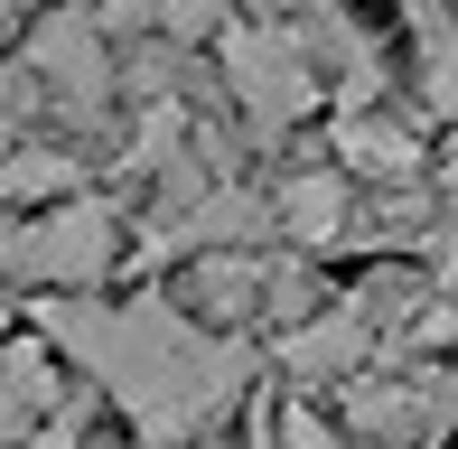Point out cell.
Here are the masks:
<instances>
[{
    "instance_id": "5b68a950",
    "label": "cell",
    "mask_w": 458,
    "mask_h": 449,
    "mask_svg": "<svg viewBox=\"0 0 458 449\" xmlns=\"http://www.w3.org/2000/svg\"><path fill=\"white\" fill-rule=\"evenodd\" d=\"M365 356H374V318H365V300H337V309H318V318H300V328H281V365H290V384H356Z\"/></svg>"
},
{
    "instance_id": "277c9868",
    "label": "cell",
    "mask_w": 458,
    "mask_h": 449,
    "mask_svg": "<svg viewBox=\"0 0 458 449\" xmlns=\"http://www.w3.org/2000/svg\"><path fill=\"white\" fill-rule=\"evenodd\" d=\"M29 75H47V94L66 113H103L113 104V38H103L85 10H56L47 29L29 38Z\"/></svg>"
},
{
    "instance_id": "8fae6325",
    "label": "cell",
    "mask_w": 458,
    "mask_h": 449,
    "mask_svg": "<svg viewBox=\"0 0 458 449\" xmlns=\"http://www.w3.org/2000/svg\"><path fill=\"white\" fill-rule=\"evenodd\" d=\"M421 94H430V113H449V122H458V29H440V19H430V66H421Z\"/></svg>"
},
{
    "instance_id": "3957f363",
    "label": "cell",
    "mask_w": 458,
    "mask_h": 449,
    "mask_svg": "<svg viewBox=\"0 0 458 449\" xmlns=\"http://www.w3.org/2000/svg\"><path fill=\"white\" fill-rule=\"evenodd\" d=\"M216 56H225V94H234V113L253 122L262 140H281L290 122L318 104V56H309L300 29H225Z\"/></svg>"
},
{
    "instance_id": "8992f818",
    "label": "cell",
    "mask_w": 458,
    "mask_h": 449,
    "mask_svg": "<svg viewBox=\"0 0 458 449\" xmlns=\"http://www.w3.org/2000/svg\"><path fill=\"white\" fill-rule=\"evenodd\" d=\"M262 234H272V197H253V188H206L187 216L150 224V253H243V243H262Z\"/></svg>"
},
{
    "instance_id": "30bf717a",
    "label": "cell",
    "mask_w": 458,
    "mask_h": 449,
    "mask_svg": "<svg viewBox=\"0 0 458 449\" xmlns=\"http://www.w3.org/2000/svg\"><path fill=\"white\" fill-rule=\"evenodd\" d=\"M0 197H10V207H47V197L66 207L75 197V159L66 150H10L0 159Z\"/></svg>"
},
{
    "instance_id": "6da1fadb",
    "label": "cell",
    "mask_w": 458,
    "mask_h": 449,
    "mask_svg": "<svg viewBox=\"0 0 458 449\" xmlns=\"http://www.w3.org/2000/svg\"><path fill=\"white\" fill-rule=\"evenodd\" d=\"M38 337L85 365L150 449L206 440L243 402V384H253V356H243L234 337H206L178 300H85V291H56V300H38Z\"/></svg>"
},
{
    "instance_id": "7a4b0ae2",
    "label": "cell",
    "mask_w": 458,
    "mask_h": 449,
    "mask_svg": "<svg viewBox=\"0 0 458 449\" xmlns=\"http://www.w3.org/2000/svg\"><path fill=\"white\" fill-rule=\"evenodd\" d=\"M122 253V216L103 197H66V207L0 224V281H38V291H94Z\"/></svg>"
},
{
    "instance_id": "4fadbf2b",
    "label": "cell",
    "mask_w": 458,
    "mask_h": 449,
    "mask_svg": "<svg viewBox=\"0 0 458 449\" xmlns=\"http://www.w3.org/2000/svg\"><path fill=\"white\" fill-rule=\"evenodd\" d=\"M29 449H85V421H75V412H56V421H47V431H38Z\"/></svg>"
},
{
    "instance_id": "5bb4252c",
    "label": "cell",
    "mask_w": 458,
    "mask_h": 449,
    "mask_svg": "<svg viewBox=\"0 0 458 449\" xmlns=\"http://www.w3.org/2000/svg\"><path fill=\"white\" fill-rule=\"evenodd\" d=\"M19 19H29V0H0V38H10V29H19Z\"/></svg>"
},
{
    "instance_id": "ba28073f",
    "label": "cell",
    "mask_w": 458,
    "mask_h": 449,
    "mask_svg": "<svg viewBox=\"0 0 458 449\" xmlns=\"http://www.w3.org/2000/svg\"><path fill=\"white\" fill-rule=\"evenodd\" d=\"M187 309H206V318L272 309V262H253V253H197V262H187Z\"/></svg>"
},
{
    "instance_id": "7c38bea8",
    "label": "cell",
    "mask_w": 458,
    "mask_h": 449,
    "mask_svg": "<svg viewBox=\"0 0 458 449\" xmlns=\"http://www.w3.org/2000/svg\"><path fill=\"white\" fill-rule=\"evenodd\" d=\"M225 10H234V0H159V29L169 38H225L234 29Z\"/></svg>"
},
{
    "instance_id": "9c48e42d",
    "label": "cell",
    "mask_w": 458,
    "mask_h": 449,
    "mask_svg": "<svg viewBox=\"0 0 458 449\" xmlns=\"http://www.w3.org/2000/svg\"><path fill=\"white\" fill-rule=\"evenodd\" d=\"M337 150L356 178H384V188H411L421 178V140L403 131V122H374V113H346L337 122Z\"/></svg>"
},
{
    "instance_id": "9a60e30c",
    "label": "cell",
    "mask_w": 458,
    "mask_h": 449,
    "mask_svg": "<svg viewBox=\"0 0 458 449\" xmlns=\"http://www.w3.org/2000/svg\"><path fill=\"white\" fill-rule=\"evenodd\" d=\"M0 346H10V281H0Z\"/></svg>"
},
{
    "instance_id": "52a82bcc",
    "label": "cell",
    "mask_w": 458,
    "mask_h": 449,
    "mask_svg": "<svg viewBox=\"0 0 458 449\" xmlns=\"http://www.w3.org/2000/svg\"><path fill=\"white\" fill-rule=\"evenodd\" d=\"M272 234H290L300 253H327V243H346V234H356L346 169H300V178H281V197H272Z\"/></svg>"
}]
</instances>
